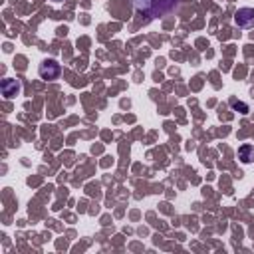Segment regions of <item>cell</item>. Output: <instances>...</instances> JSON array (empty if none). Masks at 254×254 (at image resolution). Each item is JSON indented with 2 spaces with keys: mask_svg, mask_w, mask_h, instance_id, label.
<instances>
[{
  "mask_svg": "<svg viewBox=\"0 0 254 254\" xmlns=\"http://www.w3.org/2000/svg\"><path fill=\"white\" fill-rule=\"evenodd\" d=\"M175 4H177V0H133V6L137 8V12L147 14L151 18L169 12Z\"/></svg>",
  "mask_w": 254,
  "mask_h": 254,
  "instance_id": "1",
  "label": "cell"
},
{
  "mask_svg": "<svg viewBox=\"0 0 254 254\" xmlns=\"http://www.w3.org/2000/svg\"><path fill=\"white\" fill-rule=\"evenodd\" d=\"M38 73H40V77H42V79L52 81V79H58V77H60L62 67H60V64H58V62H54V60H46V62H42V64H40Z\"/></svg>",
  "mask_w": 254,
  "mask_h": 254,
  "instance_id": "2",
  "label": "cell"
},
{
  "mask_svg": "<svg viewBox=\"0 0 254 254\" xmlns=\"http://www.w3.org/2000/svg\"><path fill=\"white\" fill-rule=\"evenodd\" d=\"M234 22L240 28H254V8H240V10H236Z\"/></svg>",
  "mask_w": 254,
  "mask_h": 254,
  "instance_id": "3",
  "label": "cell"
},
{
  "mask_svg": "<svg viewBox=\"0 0 254 254\" xmlns=\"http://www.w3.org/2000/svg\"><path fill=\"white\" fill-rule=\"evenodd\" d=\"M0 89H2V95L6 99H12V97H16L20 93V83L16 79H4L2 85H0Z\"/></svg>",
  "mask_w": 254,
  "mask_h": 254,
  "instance_id": "4",
  "label": "cell"
},
{
  "mask_svg": "<svg viewBox=\"0 0 254 254\" xmlns=\"http://www.w3.org/2000/svg\"><path fill=\"white\" fill-rule=\"evenodd\" d=\"M238 157L242 163H252L254 161V145H242L238 149Z\"/></svg>",
  "mask_w": 254,
  "mask_h": 254,
  "instance_id": "5",
  "label": "cell"
},
{
  "mask_svg": "<svg viewBox=\"0 0 254 254\" xmlns=\"http://www.w3.org/2000/svg\"><path fill=\"white\" fill-rule=\"evenodd\" d=\"M230 105H232V109H240V113H248V105L246 103H242V101H238V99H230Z\"/></svg>",
  "mask_w": 254,
  "mask_h": 254,
  "instance_id": "6",
  "label": "cell"
},
{
  "mask_svg": "<svg viewBox=\"0 0 254 254\" xmlns=\"http://www.w3.org/2000/svg\"><path fill=\"white\" fill-rule=\"evenodd\" d=\"M54 2H64V0H54Z\"/></svg>",
  "mask_w": 254,
  "mask_h": 254,
  "instance_id": "7",
  "label": "cell"
}]
</instances>
